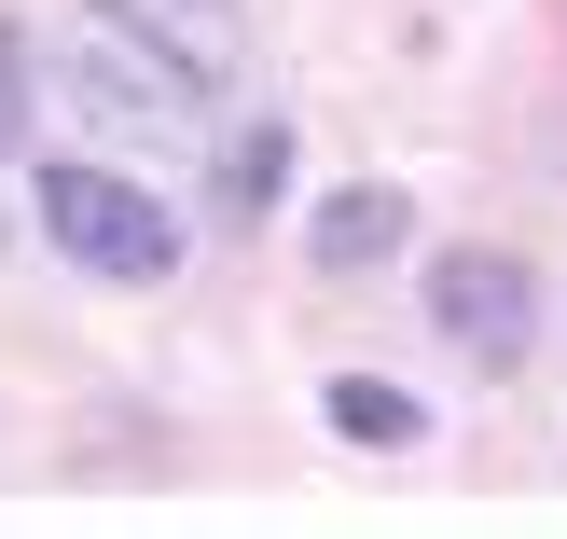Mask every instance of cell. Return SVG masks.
<instances>
[{
  "instance_id": "cell-4",
  "label": "cell",
  "mask_w": 567,
  "mask_h": 539,
  "mask_svg": "<svg viewBox=\"0 0 567 539\" xmlns=\"http://www.w3.org/2000/svg\"><path fill=\"white\" fill-rule=\"evenodd\" d=\"M388 249H415V208H402L388 180H347V194L319 208V263H332V277H374Z\"/></svg>"
},
{
  "instance_id": "cell-5",
  "label": "cell",
  "mask_w": 567,
  "mask_h": 539,
  "mask_svg": "<svg viewBox=\"0 0 567 539\" xmlns=\"http://www.w3.org/2000/svg\"><path fill=\"white\" fill-rule=\"evenodd\" d=\"M97 14L153 28L166 55H194V70H208V83H236V42H249V28H236V0H97Z\"/></svg>"
},
{
  "instance_id": "cell-6",
  "label": "cell",
  "mask_w": 567,
  "mask_h": 539,
  "mask_svg": "<svg viewBox=\"0 0 567 539\" xmlns=\"http://www.w3.org/2000/svg\"><path fill=\"white\" fill-rule=\"evenodd\" d=\"M277 180H291V125H236V138H221V153H208V208H221V236H236V221H264Z\"/></svg>"
},
{
  "instance_id": "cell-1",
  "label": "cell",
  "mask_w": 567,
  "mask_h": 539,
  "mask_svg": "<svg viewBox=\"0 0 567 539\" xmlns=\"http://www.w3.org/2000/svg\"><path fill=\"white\" fill-rule=\"evenodd\" d=\"M55 83H70V111H83L97 138H194V125H208V97H221L194 55H166L153 28H125V14H97V28H83Z\"/></svg>"
},
{
  "instance_id": "cell-2",
  "label": "cell",
  "mask_w": 567,
  "mask_h": 539,
  "mask_svg": "<svg viewBox=\"0 0 567 539\" xmlns=\"http://www.w3.org/2000/svg\"><path fill=\"white\" fill-rule=\"evenodd\" d=\"M42 236L70 249L83 277H111V291H166V277H181V221L138 180H111V166H42Z\"/></svg>"
},
{
  "instance_id": "cell-7",
  "label": "cell",
  "mask_w": 567,
  "mask_h": 539,
  "mask_svg": "<svg viewBox=\"0 0 567 539\" xmlns=\"http://www.w3.org/2000/svg\"><path fill=\"white\" fill-rule=\"evenodd\" d=\"M332 429H347V443H388V457H402L430 415H415L402 387H374V374H332Z\"/></svg>"
},
{
  "instance_id": "cell-3",
  "label": "cell",
  "mask_w": 567,
  "mask_h": 539,
  "mask_svg": "<svg viewBox=\"0 0 567 539\" xmlns=\"http://www.w3.org/2000/svg\"><path fill=\"white\" fill-rule=\"evenodd\" d=\"M430 332L457 360H526V332H540V277H526L513 249H443V263H430Z\"/></svg>"
},
{
  "instance_id": "cell-8",
  "label": "cell",
  "mask_w": 567,
  "mask_h": 539,
  "mask_svg": "<svg viewBox=\"0 0 567 539\" xmlns=\"http://www.w3.org/2000/svg\"><path fill=\"white\" fill-rule=\"evenodd\" d=\"M14 125H28V42L0 28V138H14Z\"/></svg>"
}]
</instances>
